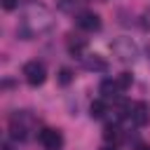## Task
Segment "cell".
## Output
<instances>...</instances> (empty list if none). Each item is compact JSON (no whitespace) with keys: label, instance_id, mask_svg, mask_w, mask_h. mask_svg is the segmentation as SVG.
<instances>
[{"label":"cell","instance_id":"obj_4","mask_svg":"<svg viewBox=\"0 0 150 150\" xmlns=\"http://www.w3.org/2000/svg\"><path fill=\"white\" fill-rule=\"evenodd\" d=\"M23 77H26V82L30 87H40L47 80V70H45V66L40 61H28L23 66Z\"/></svg>","mask_w":150,"mask_h":150},{"label":"cell","instance_id":"obj_8","mask_svg":"<svg viewBox=\"0 0 150 150\" xmlns=\"http://www.w3.org/2000/svg\"><path fill=\"white\" fill-rule=\"evenodd\" d=\"M82 66L87 70H94V73H105L108 70V61L101 59L98 54H89V56H82Z\"/></svg>","mask_w":150,"mask_h":150},{"label":"cell","instance_id":"obj_20","mask_svg":"<svg viewBox=\"0 0 150 150\" xmlns=\"http://www.w3.org/2000/svg\"><path fill=\"white\" fill-rule=\"evenodd\" d=\"M2 150H14V148H12L9 143H2Z\"/></svg>","mask_w":150,"mask_h":150},{"label":"cell","instance_id":"obj_7","mask_svg":"<svg viewBox=\"0 0 150 150\" xmlns=\"http://www.w3.org/2000/svg\"><path fill=\"white\" fill-rule=\"evenodd\" d=\"M75 21H77V26H80L82 30H87V33H94V30L101 28V16L94 14V12H82V14L75 16Z\"/></svg>","mask_w":150,"mask_h":150},{"label":"cell","instance_id":"obj_14","mask_svg":"<svg viewBox=\"0 0 150 150\" xmlns=\"http://www.w3.org/2000/svg\"><path fill=\"white\" fill-rule=\"evenodd\" d=\"M115 80H117V87H120V91H124V89H129V87H131V82H134V75H131V73H120Z\"/></svg>","mask_w":150,"mask_h":150},{"label":"cell","instance_id":"obj_3","mask_svg":"<svg viewBox=\"0 0 150 150\" xmlns=\"http://www.w3.org/2000/svg\"><path fill=\"white\" fill-rule=\"evenodd\" d=\"M110 49H112L115 59L122 61V63H134V61L138 59V54H141L138 45H136L131 38H117V40H112V42H110Z\"/></svg>","mask_w":150,"mask_h":150},{"label":"cell","instance_id":"obj_19","mask_svg":"<svg viewBox=\"0 0 150 150\" xmlns=\"http://www.w3.org/2000/svg\"><path fill=\"white\" fill-rule=\"evenodd\" d=\"M136 150H150V145H145V143H141V145H136Z\"/></svg>","mask_w":150,"mask_h":150},{"label":"cell","instance_id":"obj_13","mask_svg":"<svg viewBox=\"0 0 150 150\" xmlns=\"http://www.w3.org/2000/svg\"><path fill=\"white\" fill-rule=\"evenodd\" d=\"M105 112H108L105 101H94V103L89 105V115H91L94 120H103V117H105Z\"/></svg>","mask_w":150,"mask_h":150},{"label":"cell","instance_id":"obj_1","mask_svg":"<svg viewBox=\"0 0 150 150\" xmlns=\"http://www.w3.org/2000/svg\"><path fill=\"white\" fill-rule=\"evenodd\" d=\"M54 28V14L45 7V5H38V2H30L23 7L21 16H19V23H16V35L21 40H30V38H38L47 30Z\"/></svg>","mask_w":150,"mask_h":150},{"label":"cell","instance_id":"obj_15","mask_svg":"<svg viewBox=\"0 0 150 150\" xmlns=\"http://www.w3.org/2000/svg\"><path fill=\"white\" fill-rule=\"evenodd\" d=\"M70 82H73V70H70V68H61V70H59V84L68 87Z\"/></svg>","mask_w":150,"mask_h":150},{"label":"cell","instance_id":"obj_9","mask_svg":"<svg viewBox=\"0 0 150 150\" xmlns=\"http://www.w3.org/2000/svg\"><path fill=\"white\" fill-rule=\"evenodd\" d=\"M87 5V0H59V9L66 14H82V7Z\"/></svg>","mask_w":150,"mask_h":150},{"label":"cell","instance_id":"obj_11","mask_svg":"<svg viewBox=\"0 0 150 150\" xmlns=\"http://www.w3.org/2000/svg\"><path fill=\"white\" fill-rule=\"evenodd\" d=\"M98 89H101V94H103L105 98H115V96L120 94V87H117V80H110V77H108V80H103Z\"/></svg>","mask_w":150,"mask_h":150},{"label":"cell","instance_id":"obj_18","mask_svg":"<svg viewBox=\"0 0 150 150\" xmlns=\"http://www.w3.org/2000/svg\"><path fill=\"white\" fill-rule=\"evenodd\" d=\"M101 150H120V148H117V145H115V143H105V145H103V148H101Z\"/></svg>","mask_w":150,"mask_h":150},{"label":"cell","instance_id":"obj_16","mask_svg":"<svg viewBox=\"0 0 150 150\" xmlns=\"http://www.w3.org/2000/svg\"><path fill=\"white\" fill-rule=\"evenodd\" d=\"M141 26H143L145 30H150V9L143 12V16H141Z\"/></svg>","mask_w":150,"mask_h":150},{"label":"cell","instance_id":"obj_5","mask_svg":"<svg viewBox=\"0 0 150 150\" xmlns=\"http://www.w3.org/2000/svg\"><path fill=\"white\" fill-rule=\"evenodd\" d=\"M38 141H40V145L45 150H61L63 148V134L59 129H49V127L42 129L38 134Z\"/></svg>","mask_w":150,"mask_h":150},{"label":"cell","instance_id":"obj_10","mask_svg":"<svg viewBox=\"0 0 150 150\" xmlns=\"http://www.w3.org/2000/svg\"><path fill=\"white\" fill-rule=\"evenodd\" d=\"M84 49H87V38L70 35V40H68V52H70L73 56H82V54H84Z\"/></svg>","mask_w":150,"mask_h":150},{"label":"cell","instance_id":"obj_17","mask_svg":"<svg viewBox=\"0 0 150 150\" xmlns=\"http://www.w3.org/2000/svg\"><path fill=\"white\" fill-rule=\"evenodd\" d=\"M16 5H19L16 0H2V7H5L7 12H12V9H16Z\"/></svg>","mask_w":150,"mask_h":150},{"label":"cell","instance_id":"obj_12","mask_svg":"<svg viewBox=\"0 0 150 150\" xmlns=\"http://www.w3.org/2000/svg\"><path fill=\"white\" fill-rule=\"evenodd\" d=\"M103 138H105V143H115V145H117V141L122 138L120 127H117V124H108V127L103 129Z\"/></svg>","mask_w":150,"mask_h":150},{"label":"cell","instance_id":"obj_2","mask_svg":"<svg viewBox=\"0 0 150 150\" xmlns=\"http://www.w3.org/2000/svg\"><path fill=\"white\" fill-rule=\"evenodd\" d=\"M35 127V117L28 112V110H21V112H14L9 117V136L16 138V141H26L30 136Z\"/></svg>","mask_w":150,"mask_h":150},{"label":"cell","instance_id":"obj_6","mask_svg":"<svg viewBox=\"0 0 150 150\" xmlns=\"http://www.w3.org/2000/svg\"><path fill=\"white\" fill-rule=\"evenodd\" d=\"M129 120H131L136 127H145L148 120H150V105H148L145 101L134 103V105H131V115H129Z\"/></svg>","mask_w":150,"mask_h":150}]
</instances>
